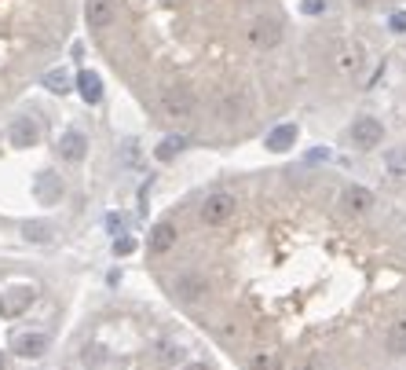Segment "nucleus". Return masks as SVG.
<instances>
[{"instance_id":"f257e3e1","label":"nucleus","mask_w":406,"mask_h":370,"mask_svg":"<svg viewBox=\"0 0 406 370\" xmlns=\"http://www.w3.org/2000/svg\"><path fill=\"white\" fill-rule=\"evenodd\" d=\"M161 301L238 370L406 359V213L326 165L227 172L143 238Z\"/></svg>"},{"instance_id":"f03ea898","label":"nucleus","mask_w":406,"mask_h":370,"mask_svg":"<svg viewBox=\"0 0 406 370\" xmlns=\"http://www.w3.org/2000/svg\"><path fill=\"white\" fill-rule=\"evenodd\" d=\"M406 0H81L92 52L143 118L195 147H242L366 81Z\"/></svg>"},{"instance_id":"7ed1b4c3","label":"nucleus","mask_w":406,"mask_h":370,"mask_svg":"<svg viewBox=\"0 0 406 370\" xmlns=\"http://www.w3.org/2000/svg\"><path fill=\"white\" fill-rule=\"evenodd\" d=\"M48 370H220V363L173 304L110 293L66 326Z\"/></svg>"},{"instance_id":"20e7f679","label":"nucleus","mask_w":406,"mask_h":370,"mask_svg":"<svg viewBox=\"0 0 406 370\" xmlns=\"http://www.w3.org/2000/svg\"><path fill=\"white\" fill-rule=\"evenodd\" d=\"M81 271L0 257V370H48L74 315Z\"/></svg>"},{"instance_id":"39448f33","label":"nucleus","mask_w":406,"mask_h":370,"mask_svg":"<svg viewBox=\"0 0 406 370\" xmlns=\"http://www.w3.org/2000/svg\"><path fill=\"white\" fill-rule=\"evenodd\" d=\"M81 0H0V118L66 55Z\"/></svg>"}]
</instances>
